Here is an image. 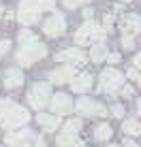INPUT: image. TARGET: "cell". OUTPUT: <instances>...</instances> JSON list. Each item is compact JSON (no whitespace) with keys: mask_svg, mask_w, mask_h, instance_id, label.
<instances>
[{"mask_svg":"<svg viewBox=\"0 0 141 147\" xmlns=\"http://www.w3.org/2000/svg\"><path fill=\"white\" fill-rule=\"evenodd\" d=\"M30 121L28 109H24L22 105L13 102V100H0V126L7 130L22 128Z\"/></svg>","mask_w":141,"mask_h":147,"instance_id":"1","label":"cell"},{"mask_svg":"<svg viewBox=\"0 0 141 147\" xmlns=\"http://www.w3.org/2000/svg\"><path fill=\"white\" fill-rule=\"evenodd\" d=\"M43 11H54V0H22L17 9V19L22 26H32L39 22Z\"/></svg>","mask_w":141,"mask_h":147,"instance_id":"2","label":"cell"},{"mask_svg":"<svg viewBox=\"0 0 141 147\" xmlns=\"http://www.w3.org/2000/svg\"><path fill=\"white\" fill-rule=\"evenodd\" d=\"M45 55H47V47H45L43 43H39V40H34V43L22 45V47H19V51L15 53V60H17L22 66H30V64L43 60Z\"/></svg>","mask_w":141,"mask_h":147,"instance_id":"3","label":"cell"},{"mask_svg":"<svg viewBox=\"0 0 141 147\" xmlns=\"http://www.w3.org/2000/svg\"><path fill=\"white\" fill-rule=\"evenodd\" d=\"M105 30L98 28L96 24L90 19V22H85L81 28H77V32H75V43L77 45H90V43H100V40L105 38Z\"/></svg>","mask_w":141,"mask_h":147,"instance_id":"4","label":"cell"},{"mask_svg":"<svg viewBox=\"0 0 141 147\" xmlns=\"http://www.w3.org/2000/svg\"><path fill=\"white\" fill-rule=\"evenodd\" d=\"M124 85V75L115 68H107L100 73V81H98V92L103 94H115L120 88Z\"/></svg>","mask_w":141,"mask_h":147,"instance_id":"5","label":"cell"},{"mask_svg":"<svg viewBox=\"0 0 141 147\" xmlns=\"http://www.w3.org/2000/svg\"><path fill=\"white\" fill-rule=\"evenodd\" d=\"M49 98H52V85L49 83H34L28 92V105L37 111L47 107Z\"/></svg>","mask_w":141,"mask_h":147,"instance_id":"6","label":"cell"},{"mask_svg":"<svg viewBox=\"0 0 141 147\" xmlns=\"http://www.w3.org/2000/svg\"><path fill=\"white\" fill-rule=\"evenodd\" d=\"M4 141H7L9 147H34L37 143H41L43 139L37 136L32 130L24 128V130H19V132H9L4 136Z\"/></svg>","mask_w":141,"mask_h":147,"instance_id":"7","label":"cell"},{"mask_svg":"<svg viewBox=\"0 0 141 147\" xmlns=\"http://www.w3.org/2000/svg\"><path fill=\"white\" fill-rule=\"evenodd\" d=\"M64 30H66V22H64V15L58 13V11H54L52 17L43 24V32L47 34V36H52V38L64 34Z\"/></svg>","mask_w":141,"mask_h":147,"instance_id":"8","label":"cell"},{"mask_svg":"<svg viewBox=\"0 0 141 147\" xmlns=\"http://www.w3.org/2000/svg\"><path fill=\"white\" fill-rule=\"evenodd\" d=\"M47 105H49V109H52V115H64V113H70V111H73V100H70V96L62 94V92L54 94Z\"/></svg>","mask_w":141,"mask_h":147,"instance_id":"9","label":"cell"},{"mask_svg":"<svg viewBox=\"0 0 141 147\" xmlns=\"http://www.w3.org/2000/svg\"><path fill=\"white\" fill-rule=\"evenodd\" d=\"M73 109H77L81 115H107V109L92 98H79L73 105Z\"/></svg>","mask_w":141,"mask_h":147,"instance_id":"10","label":"cell"},{"mask_svg":"<svg viewBox=\"0 0 141 147\" xmlns=\"http://www.w3.org/2000/svg\"><path fill=\"white\" fill-rule=\"evenodd\" d=\"M56 60L58 62H66L68 66H75V64L85 62V53L79 47H68V49H62V51L56 55Z\"/></svg>","mask_w":141,"mask_h":147,"instance_id":"11","label":"cell"},{"mask_svg":"<svg viewBox=\"0 0 141 147\" xmlns=\"http://www.w3.org/2000/svg\"><path fill=\"white\" fill-rule=\"evenodd\" d=\"M120 28H122V34H124V36H133V38H135V34H137L139 28H141L139 15H135V13L124 15V17L120 19Z\"/></svg>","mask_w":141,"mask_h":147,"instance_id":"12","label":"cell"},{"mask_svg":"<svg viewBox=\"0 0 141 147\" xmlns=\"http://www.w3.org/2000/svg\"><path fill=\"white\" fill-rule=\"evenodd\" d=\"M68 83H70V90H73V92L83 94V92H88V90L92 88V75L79 73V75H75V77L68 81Z\"/></svg>","mask_w":141,"mask_h":147,"instance_id":"13","label":"cell"},{"mask_svg":"<svg viewBox=\"0 0 141 147\" xmlns=\"http://www.w3.org/2000/svg\"><path fill=\"white\" fill-rule=\"evenodd\" d=\"M75 77V68L73 66H62V68H56V70H52L49 73V81L52 83H56V85H62V83H66V81H70Z\"/></svg>","mask_w":141,"mask_h":147,"instance_id":"14","label":"cell"},{"mask_svg":"<svg viewBox=\"0 0 141 147\" xmlns=\"http://www.w3.org/2000/svg\"><path fill=\"white\" fill-rule=\"evenodd\" d=\"M22 83H24V73L19 68H9L7 73H4V88L15 90V88H19Z\"/></svg>","mask_w":141,"mask_h":147,"instance_id":"15","label":"cell"},{"mask_svg":"<svg viewBox=\"0 0 141 147\" xmlns=\"http://www.w3.org/2000/svg\"><path fill=\"white\" fill-rule=\"evenodd\" d=\"M37 121L41 124V128L45 130V132H56V128L60 126L58 115H47V113H39L37 115Z\"/></svg>","mask_w":141,"mask_h":147,"instance_id":"16","label":"cell"},{"mask_svg":"<svg viewBox=\"0 0 141 147\" xmlns=\"http://www.w3.org/2000/svg\"><path fill=\"white\" fill-rule=\"evenodd\" d=\"M122 132L124 134H128V136H137L141 132V124L135 117H130V119H124V124H122Z\"/></svg>","mask_w":141,"mask_h":147,"instance_id":"17","label":"cell"},{"mask_svg":"<svg viewBox=\"0 0 141 147\" xmlns=\"http://www.w3.org/2000/svg\"><path fill=\"white\" fill-rule=\"evenodd\" d=\"M90 58H92V62H103L107 58V47L103 43H94L90 49Z\"/></svg>","mask_w":141,"mask_h":147,"instance_id":"18","label":"cell"},{"mask_svg":"<svg viewBox=\"0 0 141 147\" xmlns=\"http://www.w3.org/2000/svg\"><path fill=\"white\" fill-rule=\"evenodd\" d=\"M111 134H113V130H111L109 124H98L96 128H94V139L96 141H109Z\"/></svg>","mask_w":141,"mask_h":147,"instance_id":"19","label":"cell"},{"mask_svg":"<svg viewBox=\"0 0 141 147\" xmlns=\"http://www.w3.org/2000/svg\"><path fill=\"white\" fill-rule=\"evenodd\" d=\"M75 141H77V136H75V134H70V132H60L58 139H56V143H58L60 147H73Z\"/></svg>","mask_w":141,"mask_h":147,"instance_id":"20","label":"cell"},{"mask_svg":"<svg viewBox=\"0 0 141 147\" xmlns=\"http://www.w3.org/2000/svg\"><path fill=\"white\" fill-rule=\"evenodd\" d=\"M17 38H19V45H28V43H34V40H37L34 32H30V30H19Z\"/></svg>","mask_w":141,"mask_h":147,"instance_id":"21","label":"cell"},{"mask_svg":"<svg viewBox=\"0 0 141 147\" xmlns=\"http://www.w3.org/2000/svg\"><path fill=\"white\" fill-rule=\"evenodd\" d=\"M79 128H81V119H68L66 124H64V130H62V132H70V134H75Z\"/></svg>","mask_w":141,"mask_h":147,"instance_id":"22","label":"cell"},{"mask_svg":"<svg viewBox=\"0 0 141 147\" xmlns=\"http://www.w3.org/2000/svg\"><path fill=\"white\" fill-rule=\"evenodd\" d=\"M85 2H88V0H64V7L66 9H77V7H81Z\"/></svg>","mask_w":141,"mask_h":147,"instance_id":"23","label":"cell"},{"mask_svg":"<svg viewBox=\"0 0 141 147\" xmlns=\"http://www.w3.org/2000/svg\"><path fill=\"white\" fill-rule=\"evenodd\" d=\"M122 47L124 49H133L135 47V38L133 36H122Z\"/></svg>","mask_w":141,"mask_h":147,"instance_id":"24","label":"cell"},{"mask_svg":"<svg viewBox=\"0 0 141 147\" xmlns=\"http://www.w3.org/2000/svg\"><path fill=\"white\" fill-rule=\"evenodd\" d=\"M9 49H11V40H7V38L0 40V58H2V55L9 51Z\"/></svg>","mask_w":141,"mask_h":147,"instance_id":"25","label":"cell"},{"mask_svg":"<svg viewBox=\"0 0 141 147\" xmlns=\"http://www.w3.org/2000/svg\"><path fill=\"white\" fill-rule=\"evenodd\" d=\"M103 30H105V32H107V30H111V26H113V17H111V15H105V17H103Z\"/></svg>","mask_w":141,"mask_h":147,"instance_id":"26","label":"cell"},{"mask_svg":"<svg viewBox=\"0 0 141 147\" xmlns=\"http://www.w3.org/2000/svg\"><path fill=\"white\" fill-rule=\"evenodd\" d=\"M111 113L115 115V117H124V107H122V105H113Z\"/></svg>","mask_w":141,"mask_h":147,"instance_id":"27","label":"cell"},{"mask_svg":"<svg viewBox=\"0 0 141 147\" xmlns=\"http://www.w3.org/2000/svg\"><path fill=\"white\" fill-rule=\"evenodd\" d=\"M126 75H128V79L139 81V73H137V68H135V66H133V68H128V73H126Z\"/></svg>","mask_w":141,"mask_h":147,"instance_id":"28","label":"cell"},{"mask_svg":"<svg viewBox=\"0 0 141 147\" xmlns=\"http://www.w3.org/2000/svg\"><path fill=\"white\" fill-rule=\"evenodd\" d=\"M120 90H122L124 98H130V96H133V88H130V85H124V88H120Z\"/></svg>","mask_w":141,"mask_h":147,"instance_id":"29","label":"cell"},{"mask_svg":"<svg viewBox=\"0 0 141 147\" xmlns=\"http://www.w3.org/2000/svg\"><path fill=\"white\" fill-rule=\"evenodd\" d=\"M107 60H109V64H118L120 62V53H107Z\"/></svg>","mask_w":141,"mask_h":147,"instance_id":"30","label":"cell"},{"mask_svg":"<svg viewBox=\"0 0 141 147\" xmlns=\"http://www.w3.org/2000/svg\"><path fill=\"white\" fill-rule=\"evenodd\" d=\"M92 15H94L92 9H85V11H83V17H88V22H90V17H92Z\"/></svg>","mask_w":141,"mask_h":147,"instance_id":"31","label":"cell"},{"mask_svg":"<svg viewBox=\"0 0 141 147\" xmlns=\"http://www.w3.org/2000/svg\"><path fill=\"white\" fill-rule=\"evenodd\" d=\"M124 147H137V143H135V141H130V139H126V141H124Z\"/></svg>","mask_w":141,"mask_h":147,"instance_id":"32","label":"cell"},{"mask_svg":"<svg viewBox=\"0 0 141 147\" xmlns=\"http://www.w3.org/2000/svg\"><path fill=\"white\" fill-rule=\"evenodd\" d=\"M139 64H141V55H135V68H137Z\"/></svg>","mask_w":141,"mask_h":147,"instance_id":"33","label":"cell"},{"mask_svg":"<svg viewBox=\"0 0 141 147\" xmlns=\"http://www.w3.org/2000/svg\"><path fill=\"white\" fill-rule=\"evenodd\" d=\"M73 147H83V145H81V141L77 139V141H75V143H73Z\"/></svg>","mask_w":141,"mask_h":147,"instance_id":"34","label":"cell"},{"mask_svg":"<svg viewBox=\"0 0 141 147\" xmlns=\"http://www.w3.org/2000/svg\"><path fill=\"white\" fill-rule=\"evenodd\" d=\"M34 147H45V143H43V141H41V143H37V145H34Z\"/></svg>","mask_w":141,"mask_h":147,"instance_id":"35","label":"cell"},{"mask_svg":"<svg viewBox=\"0 0 141 147\" xmlns=\"http://www.w3.org/2000/svg\"><path fill=\"white\" fill-rule=\"evenodd\" d=\"M2 13H4V9H2V7H0V15H2Z\"/></svg>","mask_w":141,"mask_h":147,"instance_id":"36","label":"cell"},{"mask_svg":"<svg viewBox=\"0 0 141 147\" xmlns=\"http://www.w3.org/2000/svg\"><path fill=\"white\" fill-rule=\"evenodd\" d=\"M107 147H120V145H107Z\"/></svg>","mask_w":141,"mask_h":147,"instance_id":"37","label":"cell"},{"mask_svg":"<svg viewBox=\"0 0 141 147\" xmlns=\"http://www.w3.org/2000/svg\"><path fill=\"white\" fill-rule=\"evenodd\" d=\"M124 2H130V0H124Z\"/></svg>","mask_w":141,"mask_h":147,"instance_id":"38","label":"cell"}]
</instances>
